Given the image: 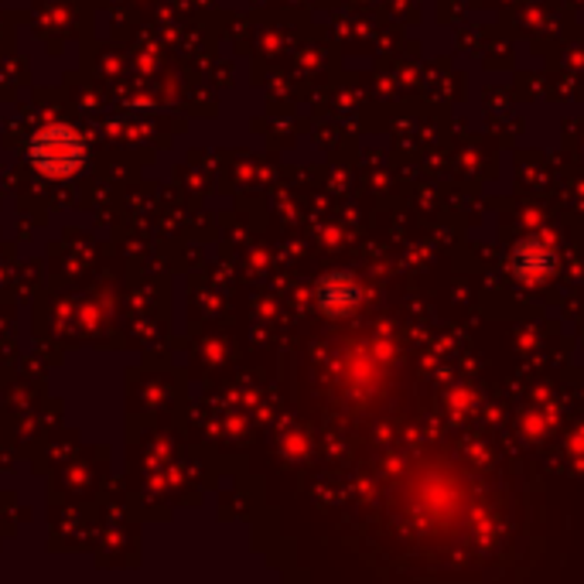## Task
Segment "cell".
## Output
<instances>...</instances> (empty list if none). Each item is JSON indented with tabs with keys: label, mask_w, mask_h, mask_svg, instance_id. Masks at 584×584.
I'll list each match as a JSON object with an SVG mask.
<instances>
[{
	"label": "cell",
	"mask_w": 584,
	"mask_h": 584,
	"mask_svg": "<svg viewBox=\"0 0 584 584\" xmlns=\"http://www.w3.org/2000/svg\"><path fill=\"white\" fill-rule=\"evenodd\" d=\"M28 157L45 178H72L86 164V141L69 123H45L28 144Z\"/></svg>",
	"instance_id": "1"
},
{
	"label": "cell",
	"mask_w": 584,
	"mask_h": 584,
	"mask_svg": "<svg viewBox=\"0 0 584 584\" xmlns=\"http://www.w3.org/2000/svg\"><path fill=\"white\" fill-rule=\"evenodd\" d=\"M362 298L359 284L349 274H336V277H325L318 284V305L325 315H349Z\"/></svg>",
	"instance_id": "2"
},
{
	"label": "cell",
	"mask_w": 584,
	"mask_h": 584,
	"mask_svg": "<svg viewBox=\"0 0 584 584\" xmlns=\"http://www.w3.org/2000/svg\"><path fill=\"white\" fill-rule=\"evenodd\" d=\"M513 270H516V277L526 280V284L544 280V277L554 270V257H551L540 243H523V246L516 249V257H513Z\"/></svg>",
	"instance_id": "3"
}]
</instances>
